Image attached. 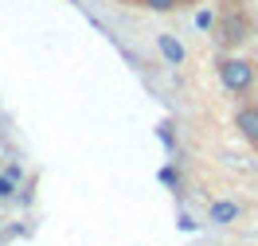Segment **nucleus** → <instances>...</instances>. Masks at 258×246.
Masks as SVG:
<instances>
[{"mask_svg":"<svg viewBox=\"0 0 258 246\" xmlns=\"http://www.w3.org/2000/svg\"><path fill=\"white\" fill-rule=\"evenodd\" d=\"M161 184H168V188H176V168H161Z\"/></svg>","mask_w":258,"mask_h":246,"instance_id":"obj_8","label":"nucleus"},{"mask_svg":"<svg viewBox=\"0 0 258 246\" xmlns=\"http://www.w3.org/2000/svg\"><path fill=\"white\" fill-rule=\"evenodd\" d=\"M141 8H149V12H172L176 8V0H137Z\"/></svg>","mask_w":258,"mask_h":246,"instance_id":"obj_6","label":"nucleus"},{"mask_svg":"<svg viewBox=\"0 0 258 246\" xmlns=\"http://www.w3.org/2000/svg\"><path fill=\"white\" fill-rule=\"evenodd\" d=\"M196 24H200V28H211L215 20H211V12H200V16H196Z\"/></svg>","mask_w":258,"mask_h":246,"instance_id":"obj_9","label":"nucleus"},{"mask_svg":"<svg viewBox=\"0 0 258 246\" xmlns=\"http://www.w3.org/2000/svg\"><path fill=\"white\" fill-rule=\"evenodd\" d=\"M254 148H258V145H254Z\"/></svg>","mask_w":258,"mask_h":246,"instance_id":"obj_12","label":"nucleus"},{"mask_svg":"<svg viewBox=\"0 0 258 246\" xmlns=\"http://www.w3.org/2000/svg\"><path fill=\"white\" fill-rule=\"evenodd\" d=\"M157 137L164 141V148H172V145H176V133H172V125H168V121H164L161 129H157Z\"/></svg>","mask_w":258,"mask_h":246,"instance_id":"obj_7","label":"nucleus"},{"mask_svg":"<svg viewBox=\"0 0 258 246\" xmlns=\"http://www.w3.org/2000/svg\"><path fill=\"white\" fill-rule=\"evenodd\" d=\"M258 82V66L250 59H219V86L227 94H250Z\"/></svg>","mask_w":258,"mask_h":246,"instance_id":"obj_2","label":"nucleus"},{"mask_svg":"<svg viewBox=\"0 0 258 246\" xmlns=\"http://www.w3.org/2000/svg\"><path fill=\"white\" fill-rule=\"evenodd\" d=\"M208 219L215 227H227V223H235L239 219V203H231V199H215L208 207Z\"/></svg>","mask_w":258,"mask_h":246,"instance_id":"obj_4","label":"nucleus"},{"mask_svg":"<svg viewBox=\"0 0 258 246\" xmlns=\"http://www.w3.org/2000/svg\"><path fill=\"white\" fill-rule=\"evenodd\" d=\"M235 129H239L250 145H258V106H242L239 114H235Z\"/></svg>","mask_w":258,"mask_h":246,"instance_id":"obj_3","label":"nucleus"},{"mask_svg":"<svg viewBox=\"0 0 258 246\" xmlns=\"http://www.w3.org/2000/svg\"><path fill=\"white\" fill-rule=\"evenodd\" d=\"M211 39H215L223 51L242 47V43L250 39V16H246V12H239V8H227L223 16L211 24Z\"/></svg>","mask_w":258,"mask_h":246,"instance_id":"obj_1","label":"nucleus"},{"mask_svg":"<svg viewBox=\"0 0 258 246\" xmlns=\"http://www.w3.org/2000/svg\"><path fill=\"white\" fill-rule=\"evenodd\" d=\"M157 51H161V55H164L172 66L184 63V43H180L176 35H157Z\"/></svg>","mask_w":258,"mask_h":246,"instance_id":"obj_5","label":"nucleus"},{"mask_svg":"<svg viewBox=\"0 0 258 246\" xmlns=\"http://www.w3.org/2000/svg\"><path fill=\"white\" fill-rule=\"evenodd\" d=\"M0 196H12V180H0Z\"/></svg>","mask_w":258,"mask_h":246,"instance_id":"obj_10","label":"nucleus"},{"mask_svg":"<svg viewBox=\"0 0 258 246\" xmlns=\"http://www.w3.org/2000/svg\"><path fill=\"white\" fill-rule=\"evenodd\" d=\"M180 4H200V0H176V8H180Z\"/></svg>","mask_w":258,"mask_h":246,"instance_id":"obj_11","label":"nucleus"}]
</instances>
